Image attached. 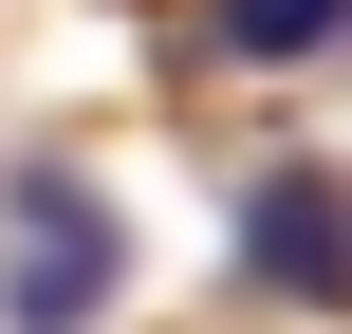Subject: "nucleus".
I'll return each mask as SVG.
<instances>
[{"instance_id": "nucleus-1", "label": "nucleus", "mask_w": 352, "mask_h": 334, "mask_svg": "<svg viewBox=\"0 0 352 334\" xmlns=\"http://www.w3.org/2000/svg\"><path fill=\"white\" fill-rule=\"evenodd\" d=\"M111 298H130L111 186L56 167V149H19V167H0V334H111Z\"/></svg>"}, {"instance_id": "nucleus-2", "label": "nucleus", "mask_w": 352, "mask_h": 334, "mask_svg": "<svg viewBox=\"0 0 352 334\" xmlns=\"http://www.w3.org/2000/svg\"><path fill=\"white\" fill-rule=\"evenodd\" d=\"M223 242H241V279L278 316H352V167H260Z\"/></svg>"}, {"instance_id": "nucleus-3", "label": "nucleus", "mask_w": 352, "mask_h": 334, "mask_svg": "<svg viewBox=\"0 0 352 334\" xmlns=\"http://www.w3.org/2000/svg\"><path fill=\"white\" fill-rule=\"evenodd\" d=\"M352 0H223V56H260V74H297V56H334Z\"/></svg>"}]
</instances>
